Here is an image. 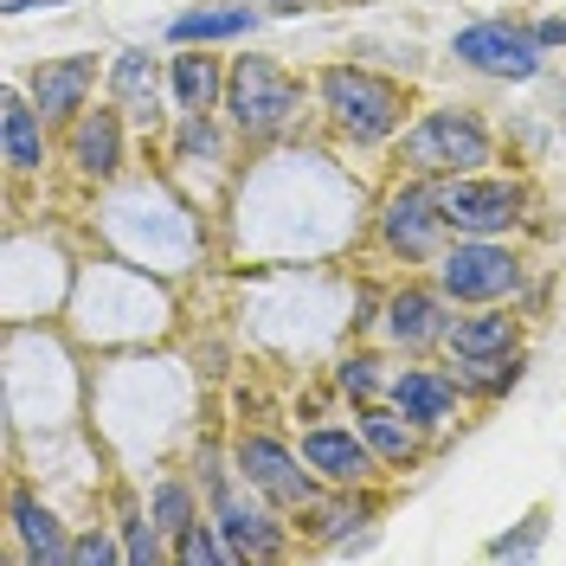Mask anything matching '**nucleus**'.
I'll list each match as a JSON object with an SVG mask.
<instances>
[{"instance_id": "nucleus-1", "label": "nucleus", "mask_w": 566, "mask_h": 566, "mask_svg": "<svg viewBox=\"0 0 566 566\" xmlns=\"http://www.w3.org/2000/svg\"><path fill=\"white\" fill-rule=\"evenodd\" d=\"M322 97H328V109H335V123L348 129L354 142H380V136H392L399 129V91H392L387 77H374V71H354V65H342V71H328L322 77Z\"/></svg>"}, {"instance_id": "nucleus-2", "label": "nucleus", "mask_w": 566, "mask_h": 566, "mask_svg": "<svg viewBox=\"0 0 566 566\" xmlns=\"http://www.w3.org/2000/svg\"><path fill=\"white\" fill-rule=\"evenodd\" d=\"M406 161L424 168V175H470L476 161H490V136L463 109H431L419 129L406 136Z\"/></svg>"}, {"instance_id": "nucleus-3", "label": "nucleus", "mask_w": 566, "mask_h": 566, "mask_svg": "<svg viewBox=\"0 0 566 566\" xmlns=\"http://www.w3.org/2000/svg\"><path fill=\"white\" fill-rule=\"evenodd\" d=\"M226 97H232L239 129H251V136H271V129H283V123L296 116V84H290L271 59H239Z\"/></svg>"}, {"instance_id": "nucleus-4", "label": "nucleus", "mask_w": 566, "mask_h": 566, "mask_svg": "<svg viewBox=\"0 0 566 566\" xmlns=\"http://www.w3.org/2000/svg\"><path fill=\"white\" fill-rule=\"evenodd\" d=\"M515 187L509 180H451V187H438V212H444V226H458L470 239H490L502 226H515Z\"/></svg>"}, {"instance_id": "nucleus-5", "label": "nucleus", "mask_w": 566, "mask_h": 566, "mask_svg": "<svg viewBox=\"0 0 566 566\" xmlns=\"http://www.w3.org/2000/svg\"><path fill=\"white\" fill-rule=\"evenodd\" d=\"M451 52H458L463 65L495 71V77H534V71H541V39L522 33V27H502V20L463 27Z\"/></svg>"}, {"instance_id": "nucleus-6", "label": "nucleus", "mask_w": 566, "mask_h": 566, "mask_svg": "<svg viewBox=\"0 0 566 566\" xmlns=\"http://www.w3.org/2000/svg\"><path fill=\"white\" fill-rule=\"evenodd\" d=\"M444 290L463 296V303H495V296H509L515 290V258L502 245H483V239H470L444 258Z\"/></svg>"}, {"instance_id": "nucleus-7", "label": "nucleus", "mask_w": 566, "mask_h": 566, "mask_svg": "<svg viewBox=\"0 0 566 566\" xmlns=\"http://www.w3.org/2000/svg\"><path fill=\"white\" fill-rule=\"evenodd\" d=\"M444 212H438V187H406L399 200L387 207V245L406 251V258H424L431 239H438Z\"/></svg>"}, {"instance_id": "nucleus-8", "label": "nucleus", "mask_w": 566, "mask_h": 566, "mask_svg": "<svg viewBox=\"0 0 566 566\" xmlns=\"http://www.w3.org/2000/svg\"><path fill=\"white\" fill-rule=\"evenodd\" d=\"M239 463H245V476L264 495H277V502H310V476H303V470L290 463V451H277L271 438H245V444H239Z\"/></svg>"}, {"instance_id": "nucleus-9", "label": "nucleus", "mask_w": 566, "mask_h": 566, "mask_svg": "<svg viewBox=\"0 0 566 566\" xmlns=\"http://www.w3.org/2000/svg\"><path fill=\"white\" fill-rule=\"evenodd\" d=\"M367 451H374V444H360L354 431H310V438H303V458L316 463L322 476H335V483L367 476Z\"/></svg>"}, {"instance_id": "nucleus-10", "label": "nucleus", "mask_w": 566, "mask_h": 566, "mask_svg": "<svg viewBox=\"0 0 566 566\" xmlns=\"http://www.w3.org/2000/svg\"><path fill=\"white\" fill-rule=\"evenodd\" d=\"M91 77H97V65H91V59H59V65H45L33 77L39 109H45V116H65V109H77V104H84V91H91Z\"/></svg>"}, {"instance_id": "nucleus-11", "label": "nucleus", "mask_w": 566, "mask_h": 566, "mask_svg": "<svg viewBox=\"0 0 566 566\" xmlns=\"http://www.w3.org/2000/svg\"><path fill=\"white\" fill-rule=\"evenodd\" d=\"M13 528H20V541H27V554H33V560H71L59 515H52V509H39L33 495H13Z\"/></svg>"}, {"instance_id": "nucleus-12", "label": "nucleus", "mask_w": 566, "mask_h": 566, "mask_svg": "<svg viewBox=\"0 0 566 566\" xmlns=\"http://www.w3.org/2000/svg\"><path fill=\"white\" fill-rule=\"evenodd\" d=\"M116 148H123V136H116V116L109 109H97V116H84L77 123V142H71V155H77V168L84 175H116Z\"/></svg>"}, {"instance_id": "nucleus-13", "label": "nucleus", "mask_w": 566, "mask_h": 566, "mask_svg": "<svg viewBox=\"0 0 566 566\" xmlns=\"http://www.w3.org/2000/svg\"><path fill=\"white\" fill-rule=\"evenodd\" d=\"M387 328L406 342V348H424V342H438L444 335V316H438V296H424V290H406V296H392V316Z\"/></svg>"}, {"instance_id": "nucleus-14", "label": "nucleus", "mask_w": 566, "mask_h": 566, "mask_svg": "<svg viewBox=\"0 0 566 566\" xmlns=\"http://www.w3.org/2000/svg\"><path fill=\"white\" fill-rule=\"evenodd\" d=\"M168 33L180 39V45H207V39H239V33H251V7H200V13H180Z\"/></svg>"}, {"instance_id": "nucleus-15", "label": "nucleus", "mask_w": 566, "mask_h": 566, "mask_svg": "<svg viewBox=\"0 0 566 566\" xmlns=\"http://www.w3.org/2000/svg\"><path fill=\"white\" fill-rule=\"evenodd\" d=\"M392 406L406 419H444L451 412V387L438 374H406V380H392Z\"/></svg>"}, {"instance_id": "nucleus-16", "label": "nucleus", "mask_w": 566, "mask_h": 566, "mask_svg": "<svg viewBox=\"0 0 566 566\" xmlns=\"http://www.w3.org/2000/svg\"><path fill=\"white\" fill-rule=\"evenodd\" d=\"M509 316H476V322H458L451 328V348L458 360H490V354H509Z\"/></svg>"}, {"instance_id": "nucleus-17", "label": "nucleus", "mask_w": 566, "mask_h": 566, "mask_svg": "<svg viewBox=\"0 0 566 566\" xmlns=\"http://www.w3.org/2000/svg\"><path fill=\"white\" fill-rule=\"evenodd\" d=\"M109 84H116V97L136 109V116H155V65L142 52H123L116 71H109Z\"/></svg>"}, {"instance_id": "nucleus-18", "label": "nucleus", "mask_w": 566, "mask_h": 566, "mask_svg": "<svg viewBox=\"0 0 566 566\" xmlns=\"http://www.w3.org/2000/svg\"><path fill=\"white\" fill-rule=\"evenodd\" d=\"M7 161L13 168H39V123L27 97H7Z\"/></svg>"}, {"instance_id": "nucleus-19", "label": "nucleus", "mask_w": 566, "mask_h": 566, "mask_svg": "<svg viewBox=\"0 0 566 566\" xmlns=\"http://www.w3.org/2000/svg\"><path fill=\"white\" fill-rule=\"evenodd\" d=\"M212 91H219V71H212V59H175V97L187 109H207Z\"/></svg>"}, {"instance_id": "nucleus-20", "label": "nucleus", "mask_w": 566, "mask_h": 566, "mask_svg": "<svg viewBox=\"0 0 566 566\" xmlns=\"http://www.w3.org/2000/svg\"><path fill=\"white\" fill-rule=\"evenodd\" d=\"M360 431H367V444H374L380 458H392V463L412 458V424H399L392 412H367V419H360Z\"/></svg>"}, {"instance_id": "nucleus-21", "label": "nucleus", "mask_w": 566, "mask_h": 566, "mask_svg": "<svg viewBox=\"0 0 566 566\" xmlns=\"http://www.w3.org/2000/svg\"><path fill=\"white\" fill-rule=\"evenodd\" d=\"M463 374H470V387H483V392H502V387H515V374H522V360H515V354H490V360H463Z\"/></svg>"}, {"instance_id": "nucleus-22", "label": "nucleus", "mask_w": 566, "mask_h": 566, "mask_svg": "<svg viewBox=\"0 0 566 566\" xmlns=\"http://www.w3.org/2000/svg\"><path fill=\"white\" fill-rule=\"evenodd\" d=\"M180 560H187V566H200V560H239V547H219L207 522H187V528H180Z\"/></svg>"}, {"instance_id": "nucleus-23", "label": "nucleus", "mask_w": 566, "mask_h": 566, "mask_svg": "<svg viewBox=\"0 0 566 566\" xmlns=\"http://www.w3.org/2000/svg\"><path fill=\"white\" fill-rule=\"evenodd\" d=\"M155 528H168V534L187 528V490L180 483H168V490L155 495Z\"/></svg>"}, {"instance_id": "nucleus-24", "label": "nucleus", "mask_w": 566, "mask_h": 566, "mask_svg": "<svg viewBox=\"0 0 566 566\" xmlns=\"http://www.w3.org/2000/svg\"><path fill=\"white\" fill-rule=\"evenodd\" d=\"M534 547H541V515H534V522H528L522 534H502L490 554H495V560H522V554H534Z\"/></svg>"}, {"instance_id": "nucleus-25", "label": "nucleus", "mask_w": 566, "mask_h": 566, "mask_svg": "<svg viewBox=\"0 0 566 566\" xmlns=\"http://www.w3.org/2000/svg\"><path fill=\"white\" fill-rule=\"evenodd\" d=\"M71 560H77V566H104V560H116V547H109L104 534H84V541L71 547Z\"/></svg>"}, {"instance_id": "nucleus-26", "label": "nucleus", "mask_w": 566, "mask_h": 566, "mask_svg": "<svg viewBox=\"0 0 566 566\" xmlns=\"http://www.w3.org/2000/svg\"><path fill=\"white\" fill-rule=\"evenodd\" d=\"M374 367H380V360H348V367H342V387H348V392H374V387H380V374H374Z\"/></svg>"}, {"instance_id": "nucleus-27", "label": "nucleus", "mask_w": 566, "mask_h": 566, "mask_svg": "<svg viewBox=\"0 0 566 566\" xmlns=\"http://www.w3.org/2000/svg\"><path fill=\"white\" fill-rule=\"evenodd\" d=\"M129 560H155V534L136 528V541H129Z\"/></svg>"}, {"instance_id": "nucleus-28", "label": "nucleus", "mask_w": 566, "mask_h": 566, "mask_svg": "<svg viewBox=\"0 0 566 566\" xmlns=\"http://www.w3.org/2000/svg\"><path fill=\"white\" fill-rule=\"evenodd\" d=\"M534 39H547V45H566V20H547V27H541Z\"/></svg>"}, {"instance_id": "nucleus-29", "label": "nucleus", "mask_w": 566, "mask_h": 566, "mask_svg": "<svg viewBox=\"0 0 566 566\" xmlns=\"http://www.w3.org/2000/svg\"><path fill=\"white\" fill-rule=\"evenodd\" d=\"M33 7H65V0H7V13H33Z\"/></svg>"}]
</instances>
